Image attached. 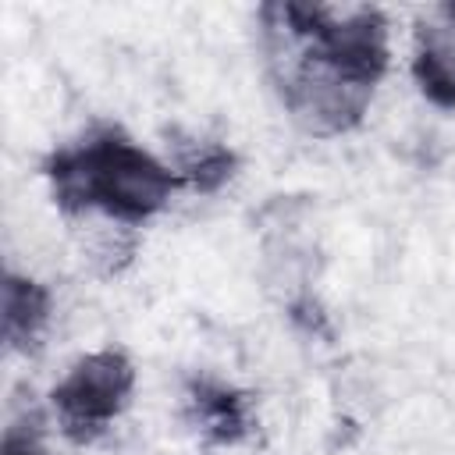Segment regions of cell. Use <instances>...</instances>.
Instances as JSON below:
<instances>
[{"label": "cell", "instance_id": "cell-8", "mask_svg": "<svg viewBox=\"0 0 455 455\" xmlns=\"http://www.w3.org/2000/svg\"><path fill=\"white\" fill-rule=\"evenodd\" d=\"M4 455H43L28 437H21V434H11L7 437V444H4Z\"/></svg>", "mask_w": 455, "mask_h": 455}, {"label": "cell", "instance_id": "cell-3", "mask_svg": "<svg viewBox=\"0 0 455 455\" xmlns=\"http://www.w3.org/2000/svg\"><path fill=\"white\" fill-rule=\"evenodd\" d=\"M132 384L135 370L114 348L78 359L68 377L53 387V409L60 416L64 434L71 441H92L128 405Z\"/></svg>", "mask_w": 455, "mask_h": 455}, {"label": "cell", "instance_id": "cell-2", "mask_svg": "<svg viewBox=\"0 0 455 455\" xmlns=\"http://www.w3.org/2000/svg\"><path fill=\"white\" fill-rule=\"evenodd\" d=\"M53 199L64 210H103L117 220H146L167 206L174 174L117 132L89 135L46 164Z\"/></svg>", "mask_w": 455, "mask_h": 455}, {"label": "cell", "instance_id": "cell-7", "mask_svg": "<svg viewBox=\"0 0 455 455\" xmlns=\"http://www.w3.org/2000/svg\"><path fill=\"white\" fill-rule=\"evenodd\" d=\"M181 171H185V178H188L199 192H213V188H220V185L235 174V156H231L224 146L206 142V146H196V149L181 160Z\"/></svg>", "mask_w": 455, "mask_h": 455}, {"label": "cell", "instance_id": "cell-4", "mask_svg": "<svg viewBox=\"0 0 455 455\" xmlns=\"http://www.w3.org/2000/svg\"><path fill=\"white\" fill-rule=\"evenodd\" d=\"M412 71L427 100L455 107V7H434L419 25Z\"/></svg>", "mask_w": 455, "mask_h": 455}, {"label": "cell", "instance_id": "cell-6", "mask_svg": "<svg viewBox=\"0 0 455 455\" xmlns=\"http://www.w3.org/2000/svg\"><path fill=\"white\" fill-rule=\"evenodd\" d=\"M192 402H196V412H199L206 434H213L217 441H235L245 434V402L235 391L199 384Z\"/></svg>", "mask_w": 455, "mask_h": 455}, {"label": "cell", "instance_id": "cell-1", "mask_svg": "<svg viewBox=\"0 0 455 455\" xmlns=\"http://www.w3.org/2000/svg\"><path fill=\"white\" fill-rule=\"evenodd\" d=\"M263 46L288 114L313 135L359 124L387 68V25L373 7L267 4Z\"/></svg>", "mask_w": 455, "mask_h": 455}, {"label": "cell", "instance_id": "cell-5", "mask_svg": "<svg viewBox=\"0 0 455 455\" xmlns=\"http://www.w3.org/2000/svg\"><path fill=\"white\" fill-rule=\"evenodd\" d=\"M50 316V295L28 277L7 274L4 281V338L11 348L28 352V345L39 338Z\"/></svg>", "mask_w": 455, "mask_h": 455}]
</instances>
